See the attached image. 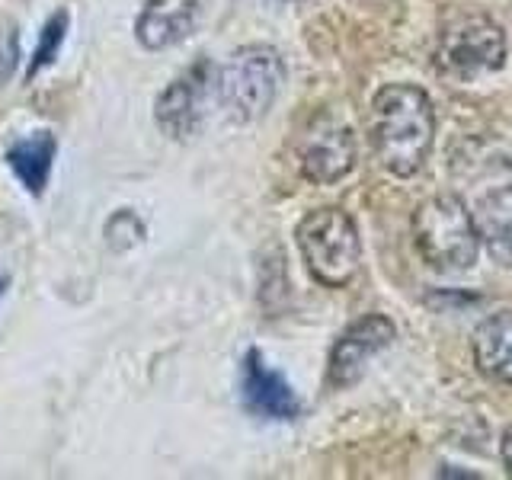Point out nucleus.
Returning <instances> with one entry per match:
<instances>
[{
  "mask_svg": "<svg viewBox=\"0 0 512 480\" xmlns=\"http://www.w3.org/2000/svg\"><path fill=\"white\" fill-rule=\"evenodd\" d=\"M295 240L314 282L327 288H343L356 279L362 263V240L356 221L343 208H314V212L301 218Z\"/></svg>",
  "mask_w": 512,
  "mask_h": 480,
  "instance_id": "3",
  "label": "nucleus"
},
{
  "mask_svg": "<svg viewBox=\"0 0 512 480\" xmlns=\"http://www.w3.org/2000/svg\"><path fill=\"white\" fill-rule=\"evenodd\" d=\"M471 215L487 253L500 266H512V186H496L484 192Z\"/></svg>",
  "mask_w": 512,
  "mask_h": 480,
  "instance_id": "11",
  "label": "nucleus"
},
{
  "mask_svg": "<svg viewBox=\"0 0 512 480\" xmlns=\"http://www.w3.org/2000/svg\"><path fill=\"white\" fill-rule=\"evenodd\" d=\"M500 452H503V464H506V471L512 474V426L503 432V445H500Z\"/></svg>",
  "mask_w": 512,
  "mask_h": 480,
  "instance_id": "16",
  "label": "nucleus"
},
{
  "mask_svg": "<svg viewBox=\"0 0 512 480\" xmlns=\"http://www.w3.org/2000/svg\"><path fill=\"white\" fill-rule=\"evenodd\" d=\"M64 32H68V13H55L52 20H48V26L42 29V42H39L36 61H32V68H29V77L39 74L52 58H58V48L64 42Z\"/></svg>",
  "mask_w": 512,
  "mask_h": 480,
  "instance_id": "14",
  "label": "nucleus"
},
{
  "mask_svg": "<svg viewBox=\"0 0 512 480\" xmlns=\"http://www.w3.org/2000/svg\"><path fill=\"white\" fill-rule=\"evenodd\" d=\"M503 61H506V36L484 13H461L439 32L436 68L445 77L474 80L480 74L500 71Z\"/></svg>",
  "mask_w": 512,
  "mask_h": 480,
  "instance_id": "5",
  "label": "nucleus"
},
{
  "mask_svg": "<svg viewBox=\"0 0 512 480\" xmlns=\"http://www.w3.org/2000/svg\"><path fill=\"white\" fill-rule=\"evenodd\" d=\"M205 10L208 0H148L135 23V36L148 52H164L199 29Z\"/></svg>",
  "mask_w": 512,
  "mask_h": 480,
  "instance_id": "10",
  "label": "nucleus"
},
{
  "mask_svg": "<svg viewBox=\"0 0 512 480\" xmlns=\"http://www.w3.org/2000/svg\"><path fill=\"white\" fill-rule=\"evenodd\" d=\"M356 135L352 128L336 119H317L298 144V167L301 176L311 183L330 186L356 167Z\"/></svg>",
  "mask_w": 512,
  "mask_h": 480,
  "instance_id": "7",
  "label": "nucleus"
},
{
  "mask_svg": "<svg viewBox=\"0 0 512 480\" xmlns=\"http://www.w3.org/2000/svg\"><path fill=\"white\" fill-rule=\"evenodd\" d=\"M240 397H244V407L263 420H295L301 413V400L292 384L266 365L256 349H250L240 365Z\"/></svg>",
  "mask_w": 512,
  "mask_h": 480,
  "instance_id": "9",
  "label": "nucleus"
},
{
  "mask_svg": "<svg viewBox=\"0 0 512 480\" xmlns=\"http://www.w3.org/2000/svg\"><path fill=\"white\" fill-rule=\"evenodd\" d=\"M397 336V327L391 324L384 314H365L356 320L340 340H336L330 352V365H327V381L333 388H349L365 375V365L372 362V356L384 346H391Z\"/></svg>",
  "mask_w": 512,
  "mask_h": 480,
  "instance_id": "8",
  "label": "nucleus"
},
{
  "mask_svg": "<svg viewBox=\"0 0 512 480\" xmlns=\"http://www.w3.org/2000/svg\"><path fill=\"white\" fill-rule=\"evenodd\" d=\"M285 80V64L272 45H244L218 68L215 93L231 122H256L276 103Z\"/></svg>",
  "mask_w": 512,
  "mask_h": 480,
  "instance_id": "4",
  "label": "nucleus"
},
{
  "mask_svg": "<svg viewBox=\"0 0 512 480\" xmlns=\"http://www.w3.org/2000/svg\"><path fill=\"white\" fill-rule=\"evenodd\" d=\"M413 244L436 272H468L477 263L480 237L474 215L458 196H432L413 212Z\"/></svg>",
  "mask_w": 512,
  "mask_h": 480,
  "instance_id": "2",
  "label": "nucleus"
},
{
  "mask_svg": "<svg viewBox=\"0 0 512 480\" xmlns=\"http://www.w3.org/2000/svg\"><path fill=\"white\" fill-rule=\"evenodd\" d=\"M4 292H7V276L0 272V298H4Z\"/></svg>",
  "mask_w": 512,
  "mask_h": 480,
  "instance_id": "17",
  "label": "nucleus"
},
{
  "mask_svg": "<svg viewBox=\"0 0 512 480\" xmlns=\"http://www.w3.org/2000/svg\"><path fill=\"white\" fill-rule=\"evenodd\" d=\"M58 151V141L52 132H36L29 138L13 141L7 148V164L13 173L20 176V183L32 192V196H42L48 186V176H52V160Z\"/></svg>",
  "mask_w": 512,
  "mask_h": 480,
  "instance_id": "13",
  "label": "nucleus"
},
{
  "mask_svg": "<svg viewBox=\"0 0 512 480\" xmlns=\"http://www.w3.org/2000/svg\"><path fill=\"white\" fill-rule=\"evenodd\" d=\"M436 135V109L423 87L388 84L372 100V148L391 176H416L423 170Z\"/></svg>",
  "mask_w": 512,
  "mask_h": 480,
  "instance_id": "1",
  "label": "nucleus"
},
{
  "mask_svg": "<svg viewBox=\"0 0 512 480\" xmlns=\"http://www.w3.org/2000/svg\"><path fill=\"white\" fill-rule=\"evenodd\" d=\"M474 362L487 378L512 384V311L480 320L474 330Z\"/></svg>",
  "mask_w": 512,
  "mask_h": 480,
  "instance_id": "12",
  "label": "nucleus"
},
{
  "mask_svg": "<svg viewBox=\"0 0 512 480\" xmlns=\"http://www.w3.org/2000/svg\"><path fill=\"white\" fill-rule=\"evenodd\" d=\"M218 71L212 61H196L192 68H186L173 84L157 96L154 119L160 125V132L170 135L173 141H186L192 135L202 132L208 103H212Z\"/></svg>",
  "mask_w": 512,
  "mask_h": 480,
  "instance_id": "6",
  "label": "nucleus"
},
{
  "mask_svg": "<svg viewBox=\"0 0 512 480\" xmlns=\"http://www.w3.org/2000/svg\"><path fill=\"white\" fill-rule=\"evenodd\" d=\"M16 64H20V29L7 16H0V87L10 84Z\"/></svg>",
  "mask_w": 512,
  "mask_h": 480,
  "instance_id": "15",
  "label": "nucleus"
}]
</instances>
